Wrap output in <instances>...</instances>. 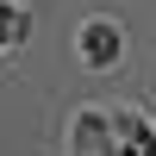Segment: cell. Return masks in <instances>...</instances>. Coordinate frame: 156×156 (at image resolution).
<instances>
[{
    "label": "cell",
    "mask_w": 156,
    "mask_h": 156,
    "mask_svg": "<svg viewBox=\"0 0 156 156\" xmlns=\"http://www.w3.org/2000/svg\"><path fill=\"white\" fill-rule=\"evenodd\" d=\"M81 56H87V62H112V56H119V25L94 19V25L81 31Z\"/></svg>",
    "instance_id": "2"
},
{
    "label": "cell",
    "mask_w": 156,
    "mask_h": 156,
    "mask_svg": "<svg viewBox=\"0 0 156 156\" xmlns=\"http://www.w3.org/2000/svg\"><path fill=\"white\" fill-rule=\"evenodd\" d=\"M19 37H25V12L0 0V50H6V44H19Z\"/></svg>",
    "instance_id": "4"
},
{
    "label": "cell",
    "mask_w": 156,
    "mask_h": 156,
    "mask_svg": "<svg viewBox=\"0 0 156 156\" xmlns=\"http://www.w3.org/2000/svg\"><path fill=\"white\" fill-rule=\"evenodd\" d=\"M75 150H81V156H112V131H106V119H81Z\"/></svg>",
    "instance_id": "3"
},
{
    "label": "cell",
    "mask_w": 156,
    "mask_h": 156,
    "mask_svg": "<svg viewBox=\"0 0 156 156\" xmlns=\"http://www.w3.org/2000/svg\"><path fill=\"white\" fill-rule=\"evenodd\" d=\"M112 156H156V137H150V125L125 112V119L112 125Z\"/></svg>",
    "instance_id": "1"
}]
</instances>
